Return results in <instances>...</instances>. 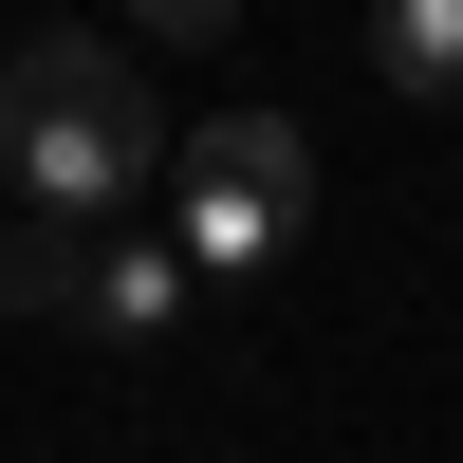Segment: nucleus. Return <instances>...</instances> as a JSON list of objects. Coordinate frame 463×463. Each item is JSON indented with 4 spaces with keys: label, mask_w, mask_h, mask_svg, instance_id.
Listing matches in <instances>:
<instances>
[{
    "label": "nucleus",
    "mask_w": 463,
    "mask_h": 463,
    "mask_svg": "<svg viewBox=\"0 0 463 463\" xmlns=\"http://www.w3.org/2000/svg\"><path fill=\"white\" fill-rule=\"evenodd\" d=\"M0 167H19V222H130L185 167V130L148 111V74L111 37H19L0 56Z\"/></svg>",
    "instance_id": "1"
},
{
    "label": "nucleus",
    "mask_w": 463,
    "mask_h": 463,
    "mask_svg": "<svg viewBox=\"0 0 463 463\" xmlns=\"http://www.w3.org/2000/svg\"><path fill=\"white\" fill-rule=\"evenodd\" d=\"M0 297L19 316H74V334H167L185 297V241H148V222H0Z\"/></svg>",
    "instance_id": "2"
},
{
    "label": "nucleus",
    "mask_w": 463,
    "mask_h": 463,
    "mask_svg": "<svg viewBox=\"0 0 463 463\" xmlns=\"http://www.w3.org/2000/svg\"><path fill=\"white\" fill-rule=\"evenodd\" d=\"M297 185H316V148L279 130V111H222V130H185V167H167V241H185V279H241V260H279V222H297Z\"/></svg>",
    "instance_id": "3"
},
{
    "label": "nucleus",
    "mask_w": 463,
    "mask_h": 463,
    "mask_svg": "<svg viewBox=\"0 0 463 463\" xmlns=\"http://www.w3.org/2000/svg\"><path fill=\"white\" fill-rule=\"evenodd\" d=\"M371 74L390 93H463V0H390L371 19Z\"/></svg>",
    "instance_id": "4"
}]
</instances>
